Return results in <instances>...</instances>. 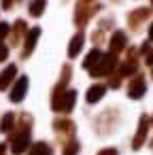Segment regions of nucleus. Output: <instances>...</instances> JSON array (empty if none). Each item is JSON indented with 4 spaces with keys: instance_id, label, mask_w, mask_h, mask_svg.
<instances>
[{
    "instance_id": "obj_1",
    "label": "nucleus",
    "mask_w": 153,
    "mask_h": 155,
    "mask_svg": "<svg viewBox=\"0 0 153 155\" xmlns=\"http://www.w3.org/2000/svg\"><path fill=\"white\" fill-rule=\"evenodd\" d=\"M77 104V91L75 89H53L51 94V110L55 113H70Z\"/></svg>"
},
{
    "instance_id": "obj_2",
    "label": "nucleus",
    "mask_w": 153,
    "mask_h": 155,
    "mask_svg": "<svg viewBox=\"0 0 153 155\" xmlns=\"http://www.w3.org/2000/svg\"><path fill=\"white\" fill-rule=\"evenodd\" d=\"M100 11V5H96L94 0H79L77 7H75V24L79 28L87 26V21Z\"/></svg>"
},
{
    "instance_id": "obj_3",
    "label": "nucleus",
    "mask_w": 153,
    "mask_h": 155,
    "mask_svg": "<svg viewBox=\"0 0 153 155\" xmlns=\"http://www.w3.org/2000/svg\"><path fill=\"white\" fill-rule=\"evenodd\" d=\"M117 70V55L115 53H102V58L98 60V64L89 70V74L94 79H100V77H111L113 72Z\"/></svg>"
},
{
    "instance_id": "obj_4",
    "label": "nucleus",
    "mask_w": 153,
    "mask_h": 155,
    "mask_svg": "<svg viewBox=\"0 0 153 155\" xmlns=\"http://www.w3.org/2000/svg\"><path fill=\"white\" fill-rule=\"evenodd\" d=\"M30 130L32 127H17L13 134H11V151L13 155H22L28 151V147L32 144V138H30Z\"/></svg>"
},
{
    "instance_id": "obj_5",
    "label": "nucleus",
    "mask_w": 153,
    "mask_h": 155,
    "mask_svg": "<svg viewBox=\"0 0 153 155\" xmlns=\"http://www.w3.org/2000/svg\"><path fill=\"white\" fill-rule=\"evenodd\" d=\"M75 123L70 121V119H55L53 121V132L58 134V138L60 140H70V138H75Z\"/></svg>"
},
{
    "instance_id": "obj_6",
    "label": "nucleus",
    "mask_w": 153,
    "mask_h": 155,
    "mask_svg": "<svg viewBox=\"0 0 153 155\" xmlns=\"http://www.w3.org/2000/svg\"><path fill=\"white\" fill-rule=\"evenodd\" d=\"M149 125H151V119H149L147 115H140L138 130H136L134 140H132V149H134V151H138V149L145 144V140H147V132H149Z\"/></svg>"
},
{
    "instance_id": "obj_7",
    "label": "nucleus",
    "mask_w": 153,
    "mask_h": 155,
    "mask_svg": "<svg viewBox=\"0 0 153 155\" xmlns=\"http://www.w3.org/2000/svg\"><path fill=\"white\" fill-rule=\"evenodd\" d=\"M145 94H147V81H145V77L142 74H134V79L128 85V96L132 100H140Z\"/></svg>"
},
{
    "instance_id": "obj_8",
    "label": "nucleus",
    "mask_w": 153,
    "mask_h": 155,
    "mask_svg": "<svg viewBox=\"0 0 153 155\" xmlns=\"http://www.w3.org/2000/svg\"><path fill=\"white\" fill-rule=\"evenodd\" d=\"M38 36H41V28L28 30V34H26V38H24V51H22V58H24V60H28V58L32 55V51H34V47H36V43H38Z\"/></svg>"
},
{
    "instance_id": "obj_9",
    "label": "nucleus",
    "mask_w": 153,
    "mask_h": 155,
    "mask_svg": "<svg viewBox=\"0 0 153 155\" xmlns=\"http://www.w3.org/2000/svg\"><path fill=\"white\" fill-rule=\"evenodd\" d=\"M149 15H151V11H149V9H145V7L134 9V11L128 15V26H130L132 30H138V28L149 19Z\"/></svg>"
},
{
    "instance_id": "obj_10",
    "label": "nucleus",
    "mask_w": 153,
    "mask_h": 155,
    "mask_svg": "<svg viewBox=\"0 0 153 155\" xmlns=\"http://www.w3.org/2000/svg\"><path fill=\"white\" fill-rule=\"evenodd\" d=\"M26 34H28V24H26L24 19H17V21L13 24L11 32H9V36H11V45L17 47V45L26 38Z\"/></svg>"
},
{
    "instance_id": "obj_11",
    "label": "nucleus",
    "mask_w": 153,
    "mask_h": 155,
    "mask_svg": "<svg viewBox=\"0 0 153 155\" xmlns=\"http://www.w3.org/2000/svg\"><path fill=\"white\" fill-rule=\"evenodd\" d=\"M28 83H30L28 77H19V79L15 81V85H13V89H11V96H9L11 102L17 104V102H22V100L26 98V94H28Z\"/></svg>"
},
{
    "instance_id": "obj_12",
    "label": "nucleus",
    "mask_w": 153,
    "mask_h": 155,
    "mask_svg": "<svg viewBox=\"0 0 153 155\" xmlns=\"http://www.w3.org/2000/svg\"><path fill=\"white\" fill-rule=\"evenodd\" d=\"M125 47H128V36H125V32H121V30L113 32L111 43H108V51H111V53H115V55H119Z\"/></svg>"
},
{
    "instance_id": "obj_13",
    "label": "nucleus",
    "mask_w": 153,
    "mask_h": 155,
    "mask_svg": "<svg viewBox=\"0 0 153 155\" xmlns=\"http://www.w3.org/2000/svg\"><path fill=\"white\" fill-rule=\"evenodd\" d=\"M104 94H106V85H104V83H96V85H91V87L87 89L85 102H87V104H96V102H100V100L104 98Z\"/></svg>"
},
{
    "instance_id": "obj_14",
    "label": "nucleus",
    "mask_w": 153,
    "mask_h": 155,
    "mask_svg": "<svg viewBox=\"0 0 153 155\" xmlns=\"http://www.w3.org/2000/svg\"><path fill=\"white\" fill-rule=\"evenodd\" d=\"M15 77H17V66L15 64H9L2 72H0V91L9 89V85L15 81Z\"/></svg>"
},
{
    "instance_id": "obj_15",
    "label": "nucleus",
    "mask_w": 153,
    "mask_h": 155,
    "mask_svg": "<svg viewBox=\"0 0 153 155\" xmlns=\"http://www.w3.org/2000/svg\"><path fill=\"white\" fill-rule=\"evenodd\" d=\"M83 45H85V34H83V32H77V34L70 38V43H68V58H77V55L81 53Z\"/></svg>"
},
{
    "instance_id": "obj_16",
    "label": "nucleus",
    "mask_w": 153,
    "mask_h": 155,
    "mask_svg": "<svg viewBox=\"0 0 153 155\" xmlns=\"http://www.w3.org/2000/svg\"><path fill=\"white\" fill-rule=\"evenodd\" d=\"M15 119H17L15 113H5L2 119H0V132H2V134H11L13 127H15Z\"/></svg>"
},
{
    "instance_id": "obj_17",
    "label": "nucleus",
    "mask_w": 153,
    "mask_h": 155,
    "mask_svg": "<svg viewBox=\"0 0 153 155\" xmlns=\"http://www.w3.org/2000/svg\"><path fill=\"white\" fill-rule=\"evenodd\" d=\"M45 7H47V0H30L28 5V13L32 17H41L45 13Z\"/></svg>"
},
{
    "instance_id": "obj_18",
    "label": "nucleus",
    "mask_w": 153,
    "mask_h": 155,
    "mask_svg": "<svg viewBox=\"0 0 153 155\" xmlns=\"http://www.w3.org/2000/svg\"><path fill=\"white\" fill-rule=\"evenodd\" d=\"M100 58H102V51H100L98 47H96V49H91V51L87 53V58L83 60V68H85V70H91V68L98 64V60H100Z\"/></svg>"
},
{
    "instance_id": "obj_19",
    "label": "nucleus",
    "mask_w": 153,
    "mask_h": 155,
    "mask_svg": "<svg viewBox=\"0 0 153 155\" xmlns=\"http://www.w3.org/2000/svg\"><path fill=\"white\" fill-rule=\"evenodd\" d=\"M28 155H53V147L41 140V142L32 144V149H30V153H28Z\"/></svg>"
},
{
    "instance_id": "obj_20",
    "label": "nucleus",
    "mask_w": 153,
    "mask_h": 155,
    "mask_svg": "<svg viewBox=\"0 0 153 155\" xmlns=\"http://www.w3.org/2000/svg\"><path fill=\"white\" fill-rule=\"evenodd\" d=\"M79 151H81V144H79L75 138H70V140H66V142H64L62 155H79Z\"/></svg>"
},
{
    "instance_id": "obj_21",
    "label": "nucleus",
    "mask_w": 153,
    "mask_h": 155,
    "mask_svg": "<svg viewBox=\"0 0 153 155\" xmlns=\"http://www.w3.org/2000/svg\"><path fill=\"white\" fill-rule=\"evenodd\" d=\"M9 32H11V26H9L7 21H0V43L9 36Z\"/></svg>"
},
{
    "instance_id": "obj_22",
    "label": "nucleus",
    "mask_w": 153,
    "mask_h": 155,
    "mask_svg": "<svg viewBox=\"0 0 153 155\" xmlns=\"http://www.w3.org/2000/svg\"><path fill=\"white\" fill-rule=\"evenodd\" d=\"M17 2H22V0H2L0 5H2V9H5V11H11V9H13Z\"/></svg>"
},
{
    "instance_id": "obj_23",
    "label": "nucleus",
    "mask_w": 153,
    "mask_h": 155,
    "mask_svg": "<svg viewBox=\"0 0 153 155\" xmlns=\"http://www.w3.org/2000/svg\"><path fill=\"white\" fill-rule=\"evenodd\" d=\"M7 58H9V47L0 43V62H5Z\"/></svg>"
},
{
    "instance_id": "obj_24",
    "label": "nucleus",
    "mask_w": 153,
    "mask_h": 155,
    "mask_svg": "<svg viewBox=\"0 0 153 155\" xmlns=\"http://www.w3.org/2000/svg\"><path fill=\"white\" fill-rule=\"evenodd\" d=\"M98 155H119V151H117V149H113V147H108V149L98 151Z\"/></svg>"
},
{
    "instance_id": "obj_25",
    "label": "nucleus",
    "mask_w": 153,
    "mask_h": 155,
    "mask_svg": "<svg viewBox=\"0 0 153 155\" xmlns=\"http://www.w3.org/2000/svg\"><path fill=\"white\" fill-rule=\"evenodd\" d=\"M145 62L149 64V66H153V51L149 49V53H147V58H145Z\"/></svg>"
},
{
    "instance_id": "obj_26",
    "label": "nucleus",
    "mask_w": 153,
    "mask_h": 155,
    "mask_svg": "<svg viewBox=\"0 0 153 155\" xmlns=\"http://www.w3.org/2000/svg\"><path fill=\"white\" fill-rule=\"evenodd\" d=\"M0 155H7V142H0Z\"/></svg>"
},
{
    "instance_id": "obj_27",
    "label": "nucleus",
    "mask_w": 153,
    "mask_h": 155,
    "mask_svg": "<svg viewBox=\"0 0 153 155\" xmlns=\"http://www.w3.org/2000/svg\"><path fill=\"white\" fill-rule=\"evenodd\" d=\"M149 41H151V43H153V24H151V26H149Z\"/></svg>"
},
{
    "instance_id": "obj_28",
    "label": "nucleus",
    "mask_w": 153,
    "mask_h": 155,
    "mask_svg": "<svg viewBox=\"0 0 153 155\" xmlns=\"http://www.w3.org/2000/svg\"><path fill=\"white\" fill-rule=\"evenodd\" d=\"M151 68H153V66H151ZM151 77H153V70H151Z\"/></svg>"
},
{
    "instance_id": "obj_29",
    "label": "nucleus",
    "mask_w": 153,
    "mask_h": 155,
    "mask_svg": "<svg viewBox=\"0 0 153 155\" xmlns=\"http://www.w3.org/2000/svg\"><path fill=\"white\" fill-rule=\"evenodd\" d=\"M151 5H153V0H151Z\"/></svg>"
},
{
    "instance_id": "obj_30",
    "label": "nucleus",
    "mask_w": 153,
    "mask_h": 155,
    "mask_svg": "<svg viewBox=\"0 0 153 155\" xmlns=\"http://www.w3.org/2000/svg\"><path fill=\"white\" fill-rule=\"evenodd\" d=\"M151 123H153V119H151Z\"/></svg>"
}]
</instances>
